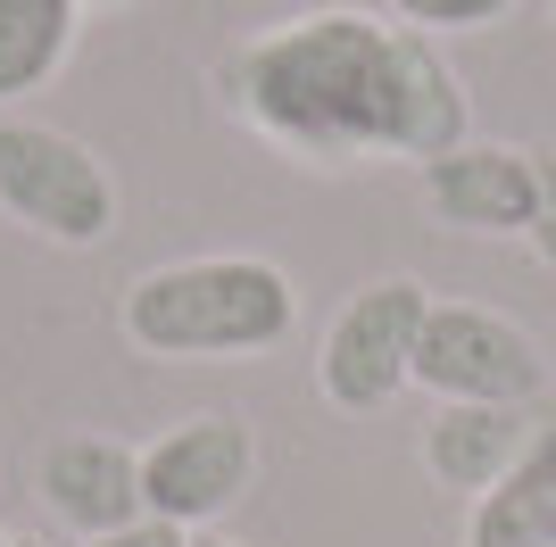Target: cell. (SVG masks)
Returning a JSON list of instances; mask_svg holds the SVG:
<instances>
[{
	"label": "cell",
	"mask_w": 556,
	"mask_h": 547,
	"mask_svg": "<svg viewBox=\"0 0 556 547\" xmlns=\"http://www.w3.org/2000/svg\"><path fill=\"white\" fill-rule=\"evenodd\" d=\"M225 109L300 166H424L473 133L465 75L432 34L374 9L257 25L216 67Z\"/></svg>",
	"instance_id": "1"
},
{
	"label": "cell",
	"mask_w": 556,
	"mask_h": 547,
	"mask_svg": "<svg viewBox=\"0 0 556 547\" xmlns=\"http://www.w3.org/2000/svg\"><path fill=\"white\" fill-rule=\"evenodd\" d=\"M116 323L141 357L166 365H241L275 357L300 332V291L275 257L257 250H216V257H175L125 282Z\"/></svg>",
	"instance_id": "2"
},
{
	"label": "cell",
	"mask_w": 556,
	"mask_h": 547,
	"mask_svg": "<svg viewBox=\"0 0 556 547\" xmlns=\"http://www.w3.org/2000/svg\"><path fill=\"white\" fill-rule=\"evenodd\" d=\"M0 216L50 250H92L116 232V175L92 141L0 109Z\"/></svg>",
	"instance_id": "3"
},
{
	"label": "cell",
	"mask_w": 556,
	"mask_h": 547,
	"mask_svg": "<svg viewBox=\"0 0 556 547\" xmlns=\"http://www.w3.org/2000/svg\"><path fill=\"white\" fill-rule=\"evenodd\" d=\"M432 316V291L416 274H382L341 298V316L316 341V390L341 415H382L399 390H416V341Z\"/></svg>",
	"instance_id": "4"
},
{
	"label": "cell",
	"mask_w": 556,
	"mask_h": 547,
	"mask_svg": "<svg viewBox=\"0 0 556 547\" xmlns=\"http://www.w3.org/2000/svg\"><path fill=\"white\" fill-rule=\"evenodd\" d=\"M416 390H432L441 407H532L548 390V357L498 307L432 298L424 341H416Z\"/></svg>",
	"instance_id": "5"
},
{
	"label": "cell",
	"mask_w": 556,
	"mask_h": 547,
	"mask_svg": "<svg viewBox=\"0 0 556 547\" xmlns=\"http://www.w3.org/2000/svg\"><path fill=\"white\" fill-rule=\"evenodd\" d=\"M257 481V432L241 415H191L141 448V514L184 531H208L225 506L250 498Z\"/></svg>",
	"instance_id": "6"
},
{
	"label": "cell",
	"mask_w": 556,
	"mask_h": 547,
	"mask_svg": "<svg viewBox=\"0 0 556 547\" xmlns=\"http://www.w3.org/2000/svg\"><path fill=\"white\" fill-rule=\"evenodd\" d=\"M416 191L432 207V225L473 232V241H523L540 207V158L515 150V141H473L465 133L457 150L416 166Z\"/></svg>",
	"instance_id": "7"
},
{
	"label": "cell",
	"mask_w": 556,
	"mask_h": 547,
	"mask_svg": "<svg viewBox=\"0 0 556 547\" xmlns=\"http://www.w3.org/2000/svg\"><path fill=\"white\" fill-rule=\"evenodd\" d=\"M42 506L75 539H92V531H116L141 514V448L109 432H67L42 448Z\"/></svg>",
	"instance_id": "8"
},
{
	"label": "cell",
	"mask_w": 556,
	"mask_h": 547,
	"mask_svg": "<svg viewBox=\"0 0 556 547\" xmlns=\"http://www.w3.org/2000/svg\"><path fill=\"white\" fill-rule=\"evenodd\" d=\"M465 547H556V407L532 415L523 456L473 498Z\"/></svg>",
	"instance_id": "9"
},
{
	"label": "cell",
	"mask_w": 556,
	"mask_h": 547,
	"mask_svg": "<svg viewBox=\"0 0 556 547\" xmlns=\"http://www.w3.org/2000/svg\"><path fill=\"white\" fill-rule=\"evenodd\" d=\"M523 440H532V407H432V423H424V473L441 489L482 498L490 481L523 456Z\"/></svg>",
	"instance_id": "10"
},
{
	"label": "cell",
	"mask_w": 556,
	"mask_h": 547,
	"mask_svg": "<svg viewBox=\"0 0 556 547\" xmlns=\"http://www.w3.org/2000/svg\"><path fill=\"white\" fill-rule=\"evenodd\" d=\"M84 0H0V109H25L75 59Z\"/></svg>",
	"instance_id": "11"
},
{
	"label": "cell",
	"mask_w": 556,
	"mask_h": 547,
	"mask_svg": "<svg viewBox=\"0 0 556 547\" xmlns=\"http://www.w3.org/2000/svg\"><path fill=\"white\" fill-rule=\"evenodd\" d=\"M399 25H416V34H490V25L515 17V0H382Z\"/></svg>",
	"instance_id": "12"
},
{
	"label": "cell",
	"mask_w": 556,
	"mask_h": 547,
	"mask_svg": "<svg viewBox=\"0 0 556 547\" xmlns=\"http://www.w3.org/2000/svg\"><path fill=\"white\" fill-rule=\"evenodd\" d=\"M75 547H191V531L184 523H159V514H134V523L92 531V539H75Z\"/></svg>",
	"instance_id": "13"
},
{
	"label": "cell",
	"mask_w": 556,
	"mask_h": 547,
	"mask_svg": "<svg viewBox=\"0 0 556 547\" xmlns=\"http://www.w3.org/2000/svg\"><path fill=\"white\" fill-rule=\"evenodd\" d=\"M532 158H540V207H532L523 241L540 250V266H556V150H532Z\"/></svg>",
	"instance_id": "14"
},
{
	"label": "cell",
	"mask_w": 556,
	"mask_h": 547,
	"mask_svg": "<svg viewBox=\"0 0 556 547\" xmlns=\"http://www.w3.org/2000/svg\"><path fill=\"white\" fill-rule=\"evenodd\" d=\"M191 547H241V539H216V531H191Z\"/></svg>",
	"instance_id": "15"
},
{
	"label": "cell",
	"mask_w": 556,
	"mask_h": 547,
	"mask_svg": "<svg viewBox=\"0 0 556 547\" xmlns=\"http://www.w3.org/2000/svg\"><path fill=\"white\" fill-rule=\"evenodd\" d=\"M84 9H125V0H84Z\"/></svg>",
	"instance_id": "16"
},
{
	"label": "cell",
	"mask_w": 556,
	"mask_h": 547,
	"mask_svg": "<svg viewBox=\"0 0 556 547\" xmlns=\"http://www.w3.org/2000/svg\"><path fill=\"white\" fill-rule=\"evenodd\" d=\"M0 547H34V539H9V531H0Z\"/></svg>",
	"instance_id": "17"
},
{
	"label": "cell",
	"mask_w": 556,
	"mask_h": 547,
	"mask_svg": "<svg viewBox=\"0 0 556 547\" xmlns=\"http://www.w3.org/2000/svg\"><path fill=\"white\" fill-rule=\"evenodd\" d=\"M548 25H556V0H548Z\"/></svg>",
	"instance_id": "18"
}]
</instances>
